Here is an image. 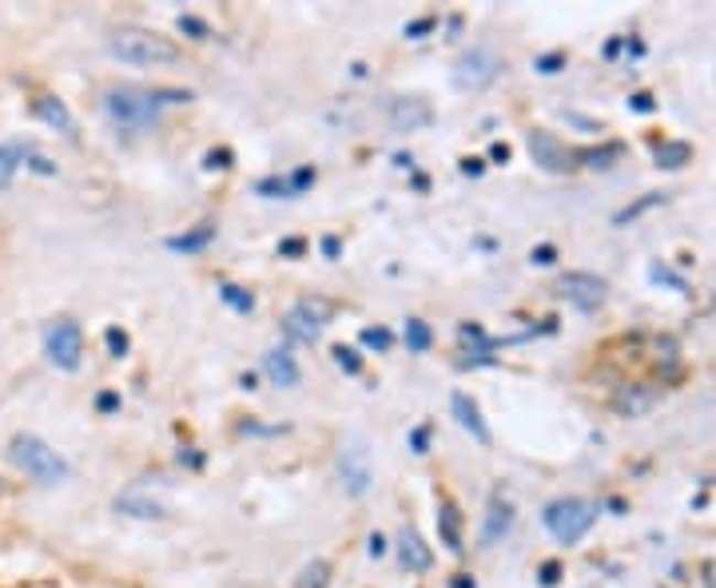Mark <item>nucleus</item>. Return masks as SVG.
Returning <instances> with one entry per match:
<instances>
[{
  "label": "nucleus",
  "mask_w": 716,
  "mask_h": 588,
  "mask_svg": "<svg viewBox=\"0 0 716 588\" xmlns=\"http://www.w3.org/2000/svg\"><path fill=\"white\" fill-rule=\"evenodd\" d=\"M657 204H665V195H644V199H637L633 207H625V211H617V224H633L637 215H644L649 207H657Z\"/></svg>",
  "instance_id": "obj_26"
},
{
  "label": "nucleus",
  "mask_w": 716,
  "mask_h": 588,
  "mask_svg": "<svg viewBox=\"0 0 716 588\" xmlns=\"http://www.w3.org/2000/svg\"><path fill=\"white\" fill-rule=\"evenodd\" d=\"M286 183H291V195H299V192H307L311 183H315V172H311V167H299V172H295V175H291V179H286Z\"/></svg>",
  "instance_id": "obj_30"
},
{
  "label": "nucleus",
  "mask_w": 716,
  "mask_h": 588,
  "mask_svg": "<svg viewBox=\"0 0 716 588\" xmlns=\"http://www.w3.org/2000/svg\"><path fill=\"white\" fill-rule=\"evenodd\" d=\"M327 303H299L291 306V315L283 318V330L295 342H318V335H323V326H327Z\"/></svg>",
  "instance_id": "obj_8"
},
{
  "label": "nucleus",
  "mask_w": 716,
  "mask_h": 588,
  "mask_svg": "<svg viewBox=\"0 0 716 588\" xmlns=\"http://www.w3.org/2000/svg\"><path fill=\"white\" fill-rule=\"evenodd\" d=\"M594 521H597V505L585 498H562L545 509V529H550L562 545H577V541L594 529Z\"/></svg>",
  "instance_id": "obj_3"
},
{
  "label": "nucleus",
  "mask_w": 716,
  "mask_h": 588,
  "mask_svg": "<svg viewBox=\"0 0 716 588\" xmlns=\"http://www.w3.org/2000/svg\"><path fill=\"white\" fill-rule=\"evenodd\" d=\"M438 529H442V541H446V548H451V553H462V518H458V509H454L451 501H442V505H438Z\"/></svg>",
  "instance_id": "obj_21"
},
{
  "label": "nucleus",
  "mask_w": 716,
  "mask_h": 588,
  "mask_svg": "<svg viewBox=\"0 0 716 588\" xmlns=\"http://www.w3.org/2000/svg\"><path fill=\"white\" fill-rule=\"evenodd\" d=\"M657 402H661V390H657V385H649V382L625 385V390H617V394H614V410H617V414H629V417L644 414V410H653Z\"/></svg>",
  "instance_id": "obj_12"
},
{
  "label": "nucleus",
  "mask_w": 716,
  "mask_h": 588,
  "mask_svg": "<svg viewBox=\"0 0 716 588\" xmlns=\"http://www.w3.org/2000/svg\"><path fill=\"white\" fill-rule=\"evenodd\" d=\"M513 525V509L506 501H493L490 505V518H486V529H481V545H493L498 537H506Z\"/></svg>",
  "instance_id": "obj_19"
},
{
  "label": "nucleus",
  "mask_w": 716,
  "mask_h": 588,
  "mask_svg": "<svg viewBox=\"0 0 716 588\" xmlns=\"http://www.w3.org/2000/svg\"><path fill=\"white\" fill-rule=\"evenodd\" d=\"M9 457H12V466L24 469V473H29L32 481H41V486H61L64 477H68V461L36 434L12 437Z\"/></svg>",
  "instance_id": "obj_2"
},
{
  "label": "nucleus",
  "mask_w": 716,
  "mask_h": 588,
  "mask_svg": "<svg viewBox=\"0 0 716 588\" xmlns=\"http://www.w3.org/2000/svg\"><path fill=\"white\" fill-rule=\"evenodd\" d=\"M525 148H530L533 163H538L542 172L565 175V172H573V167H577V152H573V148H565V143L557 140L553 132H530Z\"/></svg>",
  "instance_id": "obj_7"
},
{
  "label": "nucleus",
  "mask_w": 716,
  "mask_h": 588,
  "mask_svg": "<svg viewBox=\"0 0 716 588\" xmlns=\"http://www.w3.org/2000/svg\"><path fill=\"white\" fill-rule=\"evenodd\" d=\"M108 52L116 61L135 64V68H167V64L180 61V48H175L167 36H155V32L143 29H120L108 36Z\"/></svg>",
  "instance_id": "obj_1"
},
{
  "label": "nucleus",
  "mask_w": 716,
  "mask_h": 588,
  "mask_svg": "<svg viewBox=\"0 0 716 588\" xmlns=\"http://www.w3.org/2000/svg\"><path fill=\"white\" fill-rule=\"evenodd\" d=\"M653 160H657V167L676 172V167H685V163L693 160V148H688V143H657Z\"/></svg>",
  "instance_id": "obj_22"
},
{
  "label": "nucleus",
  "mask_w": 716,
  "mask_h": 588,
  "mask_svg": "<svg viewBox=\"0 0 716 588\" xmlns=\"http://www.w3.org/2000/svg\"><path fill=\"white\" fill-rule=\"evenodd\" d=\"M303 251H307L303 239H283V243H279V254H303Z\"/></svg>",
  "instance_id": "obj_38"
},
{
  "label": "nucleus",
  "mask_w": 716,
  "mask_h": 588,
  "mask_svg": "<svg viewBox=\"0 0 716 588\" xmlns=\"http://www.w3.org/2000/svg\"><path fill=\"white\" fill-rule=\"evenodd\" d=\"M32 112L41 116L48 128H56L61 135H76V120H72L68 104L56 100V96H36V100H32Z\"/></svg>",
  "instance_id": "obj_16"
},
{
  "label": "nucleus",
  "mask_w": 716,
  "mask_h": 588,
  "mask_svg": "<svg viewBox=\"0 0 716 588\" xmlns=\"http://www.w3.org/2000/svg\"><path fill=\"white\" fill-rule=\"evenodd\" d=\"M434 24H438V21H434V17H422V21L406 24V36H414V41H419L422 32H430V29H434Z\"/></svg>",
  "instance_id": "obj_35"
},
{
  "label": "nucleus",
  "mask_w": 716,
  "mask_h": 588,
  "mask_svg": "<svg viewBox=\"0 0 716 588\" xmlns=\"http://www.w3.org/2000/svg\"><path fill=\"white\" fill-rule=\"evenodd\" d=\"M180 32H192V41H211L215 32L199 17H180Z\"/></svg>",
  "instance_id": "obj_28"
},
{
  "label": "nucleus",
  "mask_w": 716,
  "mask_h": 588,
  "mask_svg": "<svg viewBox=\"0 0 716 588\" xmlns=\"http://www.w3.org/2000/svg\"><path fill=\"white\" fill-rule=\"evenodd\" d=\"M629 104H633V112H653V96H644V91L641 96H633Z\"/></svg>",
  "instance_id": "obj_39"
},
{
  "label": "nucleus",
  "mask_w": 716,
  "mask_h": 588,
  "mask_svg": "<svg viewBox=\"0 0 716 588\" xmlns=\"http://www.w3.org/2000/svg\"><path fill=\"white\" fill-rule=\"evenodd\" d=\"M263 374L271 378V385L295 390V385H299V362L291 358V350H267V355H263Z\"/></svg>",
  "instance_id": "obj_14"
},
{
  "label": "nucleus",
  "mask_w": 716,
  "mask_h": 588,
  "mask_svg": "<svg viewBox=\"0 0 716 588\" xmlns=\"http://www.w3.org/2000/svg\"><path fill=\"white\" fill-rule=\"evenodd\" d=\"M557 577H562V565H557V560L542 565V585H557Z\"/></svg>",
  "instance_id": "obj_37"
},
{
  "label": "nucleus",
  "mask_w": 716,
  "mask_h": 588,
  "mask_svg": "<svg viewBox=\"0 0 716 588\" xmlns=\"http://www.w3.org/2000/svg\"><path fill=\"white\" fill-rule=\"evenodd\" d=\"M330 585V565L327 560H311L303 573H299L295 588H327Z\"/></svg>",
  "instance_id": "obj_23"
},
{
  "label": "nucleus",
  "mask_w": 716,
  "mask_h": 588,
  "mask_svg": "<svg viewBox=\"0 0 716 588\" xmlns=\"http://www.w3.org/2000/svg\"><path fill=\"white\" fill-rule=\"evenodd\" d=\"M323 251H327V259H335V254H338V239H323Z\"/></svg>",
  "instance_id": "obj_45"
},
{
  "label": "nucleus",
  "mask_w": 716,
  "mask_h": 588,
  "mask_svg": "<svg viewBox=\"0 0 716 588\" xmlns=\"http://www.w3.org/2000/svg\"><path fill=\"white\" fill-rule=\"evenodd\" d=\"M44 350H48V358L61 370H76L84 358V335L80 326L72 323V318H56V323L44 330Z\"/></svg>",
  "instance_id": "obj_6"
},
{
  "label": "nucleus",
  "mask_w": 716,
  "mask_h": 588,
  "mask_svg": "<svg viewBox=\"0 0 716 588\" xmlns=\"http://www.w3.org/2000/svg\"><path fill=\"white\" fill-rule=\"evenodd\" d=\"M399 560L406 573H426L430 568V545L419 537V529H402L399 533Z\"/></svg>",
  "instance_id": "obj_13"
},
{
  "label": "nucleus",
  "mask_w": 716,
  "mask_h": 588,
  "mask_svg": "<svg viewBox=\"0 0 716 588\" xmlns=\"http://www.w3.org/2000/svg\"><path fill=\"white\" fill-rule=\"evenodd\" d=\"M562 294L577 306V311H597V306L605 303V279L585 274V271H569L562 279Z\"/></svg>",
  "instance_id": "obj_9"
},
{
  "label": "nucleus",
  "mask_w": 716,
  "mask_h": 588,
  "mask_svg": "<svg viewBox=\"0 0 716 588\" xmlns=\"http://www.w3.org/2000/svg\"><path fill=\"white\" fill-rule=\"evenodd\" d=\"M96 406H100V414H116V410H120V398H116V394H100V398H96Z\"/></svg>",
  "instance_id": "obj_36"
},
{
  "label": "nucleus",
  "mask_w": 716,
  "mask_h": 588,
  "mask_svg": "<svg viewBox=\"0 0 716 588\" xmlns=\"http://www.w3.org/2000/svg\"><path fill=\"white\" fill-rule=\"evenodd\" d=\"M116 509L128 513V518H140V521H164L167 518V509L160 505V501H148V498H140V493H123V498H116Z\"/></svg>",
  "instance_id": "obj_18"
},
{
  "label": "nucleus",
  "mask_w": 716,
  "mask_h": 588,
  "mask_svg": "<svg viewBox=\"0 0 716 588\" xmlns=\"http://www.w3.org/2000/svg\"><path fill=\"white\" fill-rule=\"evenodd\" d=\"M454 588H474V580H466V577H458V580H454Z\"/></svg>",
  "instance_id": "obj_46"
},
{
  "label": "nucleus",
  "mask_w": 716,
  "mask_h": 588,
  "mask_svg": "<svg viewBox=\"0 0 716 588\" xmlns=\"http://www.w3.org/2000/svg\"><path fill=\"white\" fill-rule=\"evenodd\" d=\"M338 473H343V481H347L350 493H367L370 489V466H367V449L358 446V442H350V446H343V454H338Z\"/></svg>",
  "instance_id": "obj_10"
},
{
  "label": "nucleus",
  "mask_w": 716,
  "mask_h": 588,
  "mask_svg": "<svg viewBox=\"0 0 716 588\" xmlns=\"http://www.w3.org/2000/svg\"><path fill=\"white\" fill-rule=\"evenodd\" d=\"M562 64H565V52H550V56H542V61H538V68H542V72H562Z\"/></svg>",
  "instance_id": "obj_33"
},
{
  "label": "nucleus",
  "mask_w": 716,
  "mask_h": 588,
  "mask_svg": "<svg viewBox=\"0 0 716 588\" xmlns=\"http://www.w3.org/2000/svg\"><path fill=\"white\" fill-rule=\"evenodd\" d=\"M490 160L506 163V160H510V148H506V143H493V148H490Z\"/></svg>",
  "instance_id": "obj_40"
},
{
  "label": "nucleus",
  "mask_w": 716,
  "mask_h": 588,
  "mask_svg": "<svg viewBox=\"0 0 716 588\" xmlns=\"http://www.w3.org/2000/svg\"><path fill=\"white\" fill-rule=\"evenodd\" d=\"M390 342H394V335L382 330V326H367L362 330V346H370V350H390Z\"/></svg>",
  "instance_id": "obj_27"
},
{
  "label": "nucleus",
  "mask_w": 716,
  "mask_h": 588,
  "mask_svg": "<svg viewBox=\"0 0 716 588\" xmlns=\"http://www.w3.org/2000/svg\"><path fill=\"white\" fill-rule=\"evenodd\" d=\"M104 108L123 128H148L160 120V100L152 88H112L104 96Z\"/></svg>",
  "instance_id": "obj_4"
},
{
  "label": "nucleus",
  "mask_w": 716,
  "mask_h": 588,
  "mask_svg": "<svg viewBox=\"0 0 716 588\" xmlns=\"http://www.w3.org/2000/svg\"><path fill=\"white\" fill-rule=\"evenodd\" d=\"M414 454H426V429H414Z\"/></svg>",
  "instance_id": "obj_42"
},
{
  "label": "nucleus",
  "mask_w": 716,
  "mask_h": 588,
  "mask_svg": "<svg viewBox=\"0 0 716 588\" xmlns=\"http://www.w3.org/2000/svg\"><path fill=\"white\" fill-rule=\"evenodd\" d=\"M387 120L394 132H419V128H426L434 120V112H430L426 100H390Z\"/></svg>",
  "instance_id": "obj_11"
},
{
  "label": "nucleus",
  "mask_w": 716,
  "mask_h": 588,
  "mask_svg": "<svg viewBox=\"0 0 716 588\" xmlns=\"http://www.w3.org/2000/svg\"><path fill=\"white\" fill-rule=\"evenodd\" d=\"M451 410H454V417H458V426L466 429V434H470L478 446H490V429H486V422H481L478 406H474V398L454 394L451 398Z\"/></svg>",
  "instance_id": "obj_15"
},
{
  "label": "nucleus",
  "mask_w": 716,
  "mask_h": 588,
  "mask_svg": "<svg viewBox=\"0 0 716 588\" xmlns=\"http://www.w3.org/2000/svg\"><path fill=\"white\" fill-rule=\"evenodd\" d=\"M207 160H211V167H231V163H227L231 160V152H211Z\"/></svg>",
  "instance_id": "obj_41"
},
{
  "label": "nucleus",
  "mask_w": 716,
  "mask_h": 588,
  "mask_svg": "<svg viewBox=\"0 0 716 588\" xmlns=\"http://www.w3.org/2000/svg\"><path fill=\"white\" fill-rule=\"evenodd\" d=\"M259 192L271 195V199H275V195H283V199H286V195H291V183H286V179H275V175H271V179L259 183Z\"/></svg>",
  "instance_id": "obj_31"
},
{
  "label": "nucleus",
  "mask_w": 716,
  "mask_h": 588,
  "mask_svg": "<svg viewBox=\"0 0 716 588\" xmlns=\"http://www.w3.org/2000/svg\"><path fill=\"white\" fill-rule=\"evenodd\" d=\"M382 548H387V541L375 533V537H370V553H375V557H382Z\"/></svg>",
  "instance_id": "obj_43"
},
{
  "label": "nucleus",
  "mask_w": 716,
  "mask_h": 588,
  "mask_svg": "<svg viewBox=\"0 0 716 588\" xmlns=\"http://www.w3.org/2000/svg\"><path fill=\"white\" fill-rule=\"evenodd\" d=\"M498 72H501V56L493 48H486V44H478V48L458 56V64H454V84H458L462 91H478V88H486Z\"/></svg>",
  "instance_id": "obj_5"
},
{
  "label": "nucleus",
  "mask_w": 716,
  "mask_h": 588,
  "mask_svg": "<svg viewBox=\"0 0 716 588\" xmlns=\"http://www.w3.org/2000/svg\"><path fill=\"white\" fill-rule=\"evenodd\" d=\"M32 155V143H0V192L12 183V175L21 172V163H29Z\"/></svg>",
  "instance_id": "obj_17"
},
{
  "label": "nucleus",
  "mask_w": 716,
  "mask_h": 588,
  "mask_svg": "<svg viewBox=\"0 0 716 588\" xmlns=\"http://www.w3.org/2000/svg\"><path fill=\"white\" fill-rule=\"evenodd\" d=\"M207 243H215V227H195V231H184V235H172L167 239V251L175 254H192V251H204Z\"/></svg>",
  "instance_id": "obj_20"
},
{
  "label": "nucleus",
  "mask_w": 716,
  "mask_h": 588,
  "mask_svg": "<svg viewBox=\"0 0 716 588\" xmlns=\"http://www.w3.org/2000/svg\"><path fill=\"white\" fill-rule=\"evenodd\" d=\"M462 172H466V175H478V172H481V160H466V163H462Z\"/></svg>",
  "instance_id": "obj_44"
},
{
  "label": "nucleus",
  "mask_w": 716,
  "mask_h": 588,
  "mask_svg": "<svg viewBox=\"0 0 716 588\" xmlns=\"http://www.w3.org/2000/svg\"><path fill=\"white\" fill-rule=\"evenodd\" d=\"M335 362L347 370V374H358L362 370V358H358V350H350V346H338L335 350Z\"/></svg>",
  "instance_id": "obj_29"
},
{
  "label": "nucleus",
  "mask_w": 716,
  "mask_h": 588,
  "mask_svg": "<svg viewBox=\"0 0 716 588\" xmlns=\"http://www.w3.org/2000/svg\"><path fill=\"white\" fill-rule=\"evenodd\" d=\"M530 259H533L538 266H550V263H557V251H553V247L545 243V247H538V251H533Z\"/></svg>",
  "instance_id": "obj_34"
},
{
  "label": "nucleus",
  "mask_w": 716,
  "mask_h": 588,
  "mask_svg": "<svg viewBox=\"0 0 716 588\" xmlns=\"http://www.w3.org/2000/svg\"><path fill=\"white\" fill-rule=\"evenodd\" d=\"M219 294H224V303L231 306V311H239V315H251V311H256V298H251V294H247L243 286H231V283H227Z\"/></svg>",
  "instance_id": "obj_25"
},
{
  "label": "nucleus",
  "mask_w": 716,
  "mask_h": 588,
  "mask_svg": "<svg viewBox=\"0 0 716 588\" xmlns=\"http://www.w3.org/2000/svg\"><path fill=\"white\" fill-rule=\"evenodd\" d=\"M104 338H108V350H112L116 358H120L123 350H128V335H123V330H108Z\"/></svg>",
  "instance_id": "obj_32"
},
{
  "label": "nucleus",
  "mask_w": 716,
  "mask_h": 588,
  "mask_svg": "<svg viewBox=\"0 0 716 588\" xmlns=\"http://www.w3.org/2000/svg\"><path fill=\"white\" fill-rule=\"evenodd\" d=\"M430 342H434V335H430V326L419 323V318H410L406 323V346L414 350V355H426Z\"/></svg>",
  "instance_id": "obj_24"
}]
</instances>
